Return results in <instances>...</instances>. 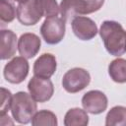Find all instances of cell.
Wrapping results in <instances>:
<instances>
[{
  "label": "cell",
  "instance_id": "22",
  "mask_svg": "<svg viewBox=\"0 0 126 126\" xmlns=\"http://www.w3.org/2000/svg\"><path fill=\"white\" fill-rule=\"evenodd\" d=\"M7 124L13 125L14 122H13L12 120H10V117H9V115H7V114L0 115V125H1V126H6Z\"/></svg>",
  "mask_w": 126,
  "mask_h": 126
},
{
  "label": "cell",
  "instance_id": "21",
  "mask_svg": "<svg viewBox=\"0 0 126 126\" xmlns=\"http://www.w3.org/2000/svg\"><path fill=\"white\" fill-rule=\"evenodd\" d=\"M86 1L88 3V6H89L90 14L98 11L104 3V0H86Z\"/></svg>",
  "mask_w": 126,
  "mask_h": 126
},
{
  "label": "cell",
  "instance_id": "3",
  "mask_svg": "<svg viewBox=\"0 0 126 126\" xmlns=\"http://www.w3.org/2000/svg\"><path fill=\"white\" fill-rule=\"evenodd\" d=\"M65 20L62 17L53 16L45 18L40 27V34L48 44L59 43L65 35Z\"/></svg>",
  "mask_w": 126,
  "mask_h": 126
},
{
  "label": "cell",
  "instance_id": "6",
  "mask_svg": "<svg viewBox=\"0 0 126 126\" xmlns=\"http://www.w3.org/2000/svg\"><path fill=\"white\" fill-rule=\"evenodd\" d=\"M43 17L38 0H25L17 7V19L24 26H33Z\"/></svg>",
  "mask_w": 126,
  "mask_h": 126
},
{
  "label": "cell",
  "instance_id": "23",
  "mask_svg": "<svg viewBox=\"0 0 126 126\" xmlns=\"http://www.w3.org/2000/svg\"><path fill=\"white\" fill-rule=\"evenodd\" d=\"M13 1H16V2H23V1H25V0H13Z\"/></svg>",
  "mask_w": 126,
  "mask_h": 126
},
{
  "label": "cell",
  "instance_id": "10",
  "mask_svg": "<svg viewBox=\"0 0 126 126\" xmlns=\"http://www.w3.org/2000/svg\"><path fill=\"white\" fill-rule=\"evenodd\" d=\"M59 7L61 17L65 22L72 21L78 16L90 14L86 0H62Z\"/></svg>",
  "mask_w": 126,
  "mask_h": 126
},
{
  "label": "cell",
  "instance_id": "17",
  "mask_svg": "<svg viewBox=\"0 0 126 126\" xmlns=\"http://www.w3.org/2000/svg\"><path fill=\"white\" fill-rule=\"evenodd\" d=\"M31 122L32 126H56L58 124L56 115L46 109L36 111Z\"/></svg>",
  "mask_w": 126,
  "mask_h": 126
},
{
  "label": "cell",
  "instance_id": "14",
  "mask_svg": "<svg viewBox=\"0 0 126 126\" xmlns=\"http://www.w3.org/2000/svg\"><path fill=\"white\" fill-rule=\"evenodd\" d=\"M89 123V116L85 109L78 107L69 109L64 117L65 126H87Z\"/></svg>",
  "mask_w": 126,
  "mask_h": 126
},
{
  "label": "cell",
  "instance_id": "12",
  "mask_svg": "<svg viewBox=\"0 0 126 126\" xmlns=\"http://www.w3.org/2000/svg\"><path fill=\"white\" fill-rule=\"evenodd\" d=\"M57 68L56 58L51 53L41 54L33 64V75L40 78L50 79Z\"/></svg>",
  "mask_w": 126,
  "mask_h": 126
},
{
  "label": "cell",
  "instance_id": "5",
  "mask_svg": "<svg viewBox=\"0 0 126 126\" xmlns=\"http://www.w3.org/2000/svg\"><path fill=\"white\" fill-rule=\"evenodd\" d=\"M30 65L27 58L23 56L13 57L4 67L3 75L7 82L11 84H20L27 78Z\"/></svg>",
  "mask_w": 126,
  "mask_h": 126
},
{
  "label": "cell",
  "instance_id": "9",
  "mask_svg": "<svg viewBox=\"0 0 126 126\" xmlns=\"http://www.w3.org/2000/svg\"><path fill=\"white\" fill-rule=\"evenodd\" d=\"M71 27L74 34L81 40H90L98 32L95 23L88 17L78 16L71 21Z\"/></svg>",
  "mask_w": 126,
  "mask_h": 126
},
{
  "label": "cell",
  "instance_id": "8",
  "mask_svg": "<svg viewBox=\"0 0 126 126\" xmlns=\"http://www.w3.org/2000/svg\"><path fill=\"white\" fill-rule=\"evenodd\" d=\"M108 100L106 95L97 90L87 92L82 97V105L84 109L91 114H100L107 108Z\"/></svg>",
  "mask_w": 126,
  "mask_h": 126
},
{
  "label": "cell",
  "instance_id": "7",
  "mask_svg": "<svg viewBox=\"0 0 126 126\" xmlns=\"http://www.w3.org/2000/svg\"><path fill=\"white\" fill-rule=\"evenodd\" d=\"M30 94L36 102H45L51 98L54 93V87L49 79L33 76L28 84Z\"/></svg>",
  "mask_w": 126,
  "mask_h": 126
},
{
  "label": "cell",
  "instance_id": "16",
  "mask_svg": "<svg viewBox=\"0 0 126 126\" xmlns=\"http://www.w3.org/2000/svg\"><path fill=\"white\" fill-rule=\"evenodd\" d=\"M106 126H126V107L116 105L112 107L105 117Z\"/></svg>",
  "mask_w": 126,
  "mask_h": 126
},
{
  "label": "cell",
  "instance_id": "1",
  "mask_svg": "<svg viewBox=\"0 0 126 126\" xmlns=\"http://www.w3.org/2000/svg\"><path fill=\"white\" fill-rule=\"evenodd\" d=\"M106 51L113 56L126 52V31L115 21H104L98 31Z\"/></svg>",
  "mask_w": 126,
  "mask_h": 126
},
{
  "label": "cell",
  "instance_id": "19",
  "mask_svg": "<svg viewBox=\"0 0 126 126\" xmlns=\"http://www.w3.org/2000/svg\"><path fill=\"white\" fill-rule=\"evenodd\" d=\"M38 3L43 13V17L45 18L58 16L60 13V7L56 0H38Z\"/></svg>",
  "mask_w": 126,
  "mask_h": 126
},
{
  "label": "cell",
  "instance_id": "11",
  "mask_svg": "<svg viewBox=\"0 0 126 126\" xmlns=\"http://www.w3.org/2000/svg\"><path fill=\"white\" fill-rule=\"evenodd\" d=\"M41 41L40 38L32 33V32H26L20 36L18 39V50L21 56L31 59L34 57L39 49H40Z\"/></svg>",
  "mask_w": 126,
  "mask_h": 126
},
{
  "label": "cell",
  "instance_id": "20",
  "mask_svg": "<svg viewBox=\"0 0 126 126\" xmlns=\"http://www.w3.org/2000/svg\"><path fill=\"white\" fill-rule=\"evenodd\" d=\"M13 94L11 92L5 88H1V100H0V115L6 114L11 108Z\"/></svg>",
  "mask_w": 126,
  "mask_h": 126
},
{
  "label": "cell",
  "instance_id": "2",
  "mask_svg": "<svg viewBox=\"0 0 126 126\" xmlns=\"http://www.w3.org/2000/svg\"><path fill=\"white\" fill-rule=\"evenodd\" d=\"M10 110L15 121L21 124H28L35 114L37 104L30 94L18 92L13 94Z\"/></svg>",
  "mask_w": 126,
  "mask_h": 126
},
{
  "label": "cell",
  "instance_id": "13",
  "mask_svg": "<svg viewBox=\"0 0 126 126\" xmlns=\"http://www.w3.org/2000/svg\"><path fill=\"white\" fill-rule=\"evenodd\" d=\"M18 40L16 33L11 30H2L0 32V58L7 60L16 54Z\"/></svg>",
  "mask_w": 126,
  "mask_h": 126
},
{
  "label": "cell",
  "instance_id": "4",
  "mask_svg": "<svg viewBox=\"0 0 126 126\" xmlns=\"http://www.w3.org/2000/svg\"><path fill=\"white\" fill-rule=\"evenodd\" d=\"M91 82L90 73L83 68H72L68 70L62 78L63 89L70 94H76L89 86Z\"/></svg>",
  "mask_w": 126,
  "mask_h": 126
},
{
  "label": "cell",
  "instance_id": "15",
  "mask_svg": "<svg viewBox=\"0 0 126 126\" xmlns=\"http://www.w3.org/2000/svg\"><path fill=\"white\" fill-rule=\"evenodd\" d=\"M108 74L115 83H126V60L123 58L112 60L108 65Z\"/></svg>",
  "mask_w": 126,
  "mask_h": 126
},
{
  "label": "cell",
  "instance_id": "18",
  "mask_svg": "<svg viewBox=\"0 0 126 126\" xmlns=\"http://www.w3.org/2000/svg\"><path fill=\"white\" fill-rule=\"evenodd\" d=\"M17 17V9L9 0H0V21L2 24L11 23Z\"/></svg>",
  "mask_w": 126,
  "mask_h": 126
}]
</instances>
